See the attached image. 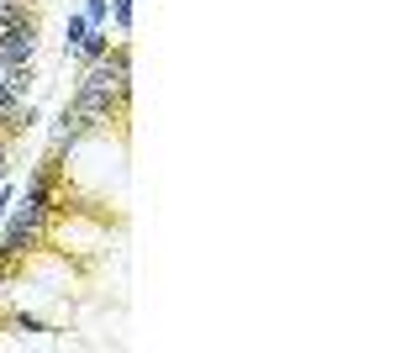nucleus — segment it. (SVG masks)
Instances as JSON below:
<instances>
[{"instance_id": "obj_1", "label": "nucleus", "mask_w": 395, "mask_h": 353, "mask_svg": "<svg viewBox=\"0 0 395 353\" xmlns=\"http://www.w3.org/2000/svg\"><path fill=\"white\" fill-rule=\"evenodd\" d=\"M37 227H42V216L26 206V211L11 216V227H6V243H0V259H16V253H26V243L37 237Z\"/></svg>"}]
</instances>
